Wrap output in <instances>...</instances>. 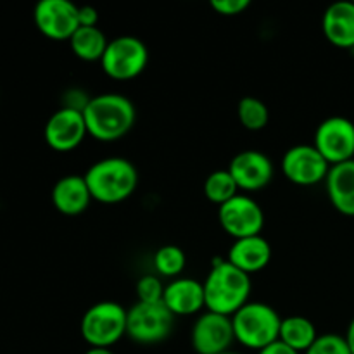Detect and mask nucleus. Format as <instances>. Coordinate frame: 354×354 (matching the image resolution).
<instances>
[{
	"instance_id": "nucleus-1",
	"label": "nucleus",
	"mask_w": 354,
	"mask_h": 354,
	"mask_svg": "<svg viewBox=\"0 0 354 354\" xmlns=\"http://www.w3.org/2000/svg\"><path fill=\"white\" fill-rule=\"evenodd\" d=\"M203 286L207 311L225 317H234L251 296V277L228 259H214Z\"/></svg>"
},
{
	"instance_id": "nucleus-2",
	"label": "nucleus",
	"mask_w": 354,
	"mask_h": 354,
	"mask_svg": "<svg viewBox=\"0 0 354 354\" xmlns=\"http://www.w3.org/2000/svg\"><path fill=\"white\" fill-rule=\"evenodd\" d=\"M88 135L100 142L123 138L133 128L137 109L128 97L121 93H100L90 99L83 109Z\"/></svg>"
},
{
	"instance_id": "nucleus-3",
	"label": "nucleus",
	"mask_w": 354,
	"mask_h": 354,
	"mask_svg": "<svg viewBox=\"0 0 354 354\" xmlns=\"http://www.w3.org/2000/svg\"><path fill=\"white\" fill-rule=\"evenodd\" d=\"M92 199L104 204H118L137 190L138 171L124 158H106L93 162L85 175Z\"/></svg>"
},
{
	"instance_id": "nucleus-4",
	"label": "nucleus",
	"mask_w": 354,
	"mask_h": 354,
	"mask_svg": "<svg viewBox=\"0 0 354 354\" xmlns=\"http://www.w3.org/2000/svg\"><path fill=\"white\" fill-rule=\"evenodd\" d=\"M235 341L254 351H261L280 337L282 318L266 303H248L232 317Z\"/></svg>"
},
{
	"instance_id": "nucleus-5",
	"label": "nucleus",
	"mask_w": 354,
	"mask_h": 354,
	"mask_svg": "<svg viewBox=\"0 0 354 354\" xmlns=\"http://www.w3.org/2000/svg\"><path fill=\"white\" fill-rule=\"evenodd\" d=\"M127 317L128 310H124L120 303L102 301L93 304L82 318L80 328L83 339L90 348L111 349V346L127 335Z\"/></svg>"
},
{
	"instance_id": "nucleus-6",
	"label": "nucleus",
	"mask_w": 354,
	"mask_h": 354,
	"mask_svg": "<svg viewBox=\"0 0 354 354\" xmlns=\"http://www.w3.org/2000/svg\"><path fill=\"white\" fill-rule=\"evenodd\" d=\"M175 315L162 303H137L128 310L127 335L138 344H158L171 334Z\"/></svg>"
},
{
	"instance_id": "nucleus-7",
	"label": "nucleus",
	"mask_w": 354,
	"mask_h": 354,
	"mask_svg": "<svg viewBox=\"0 0 354 354\" xmlns=\"http://www.w3.org/2000/svg\"><path fill=\"white\" fill-rule=\"evenodd\" d=\"M149 61V50L137 37L113 38L100 61L104 73L114 80H131L140 75Z\"/></svg>"
},
{
	"instance_id": "nucleus-8",
	"label": "nucleus",
	"mask_w": 354,
	"mask_h": 354,
	"mask_svg": "<svg viewBox=\"0 0 354 354\" xmlns=\"http://www.w3.org/2000/svg\"><path fill=\"white\" fill-rule=\"evenodd\" d=\"M218 220L221 228L235 241L261 235L265 227V213L261 206L252 197L244 194H237L234 199L221 204L218 209Z\"/></svg>"
},
{
	"instance_id": "nucleus-9",
	"label": "nucleus",
	"mask_w": 354,
	"mask_h": 354,
	"mask_svg": "<svg viewBox=\"0 0 354 354\" xmlns=\"http://www.w3.org/2000/svg\"><path fill=\"white\" fill-rule=\"evenodd\" d=\"M313 145L330 166L351 161L354 159V123L342 116L327 118L318 124Z\"/></svg>"
},
{
	"instance_id": "nucleus-10",
	"label": "nucleus",
	"mask_w": 354,
	"mask_h": 354,
	"mask_svg": "<svg viewBox=\"0 0 354 354\" xmlns=\"http://www.w3.org/2000/svg\"><path fill=\"white\" fill-rule=\"evenodd\" d=\"M282 171L289 182L311 187L327 180L330 165L315 145H294L282 158Z\"/></svg>"
},
{
	"instance_id": "nucleus-11",
	"label": "nucleus",
	"mask_w": 354,
	"mask_h": 354,
	"mask_svg": "<svg viewBox=\"0 0 354 354\" xmlns=\"http://www.w3.org/2000/svg\"><path fill=\"white\" fill-rule=\"evenodd\" d=\"M235 341L232 317L206 311L194 324L190 342L196 354H223Z\"/></svg>"
},
{
	"instance_id": "nucleus-12",
	"label": "nucleus",
	"mask_w": 354,
	"mask_h": 354,
	"mask_svg": "<svg viewBox=\"0 0 354 354\" xmlns=\"http://www.w3.org/2000/svg\"><path fill=\"white\" fill-rule=\"evenodd\" d=\"M78 9L69 0H40L35 6V24L47 38L69 40L80 28Z\"/></svg>"
},
{
	"instance_id": "nucleus-13",
	"label": "nucleus",
	"mask_w": 354,
	"mask_h": 354,
	"mask_svg": "<svg viewBox=\"0 0 354 354\" xmlns=\"http://www.w3.org/2000/svg\"><path fill=\"white\" fill-rule=\"evenodd\" d=\"M86 123L82 111L61 107L48 118L45 124V140L54 151L68 152L78 147L85 140Z\"/></svg>"
},
{
	"instance_id": "nucleus-14",
	"label": "nucleus",
	"mask_w": 354,
	"mask_h": 354,
	"mask_svg": "<svg viewBox=\"0 0 354 354\" xmlns=\"http://www.w3.org/2000/svg\"><path fill=\"white\" fill-rule=\"evenodd\" d=\"M228 171L234 176L239 190H261L272 182L273 165L261 151H242L234 156L228 165Z\"/></svg>"
},
{
	"instance_id": "nucleus-15",
	"label": "nucleus",
	"mask_w": 354,
	"mask_h": 354,
	"mask_svg": "<svg viewBox=\"0 0 354 354\" xmlns=\"http://www.w3.org/2000/svg\"><path fill=\"white\" fill-rule=\"evenodd\" d=\"M162 303L175 317L196 315L206 306L204 286L194 279H175L165 287Z\"/></svg>"
},
{
	"instance_id": "nucleus-16",
	"label": "nucleus",
	"mask_w": 354,
	"mask_h": 354,
	"mask_svg": "<svg viewBox=\"0 0 354 354\" xmlns=\"http://www.w3.org/2000/svg\"><path fill=\"white\" fill-rule=\"evenodd\" d=\"M325 38L339 48H354V2L341 0L327 7L322 19Z\"/></svg>"
},
{
	"instance_id": "nucleus-17",
	"label": "nucleus",
	"mask_w": 354,
	"mask_h": 354,
	"mask_svg": "<svg viewBox=\"0 0 354 354\" xmlns=\"http://www.w3.org/2000/svg\"><path fill=\"white\" fill-rule=\"evenodd\" d=\"M92 201L85 176L68 175L57 180L52 189V203L59 213L66 216H76L88 207Z\"/></svg>"
},
{
	"instance_id": "nucleus-18",
	"label": "nucleus",
	"mask_w": 354,
	"mask_h": 354,
	"mask_svg": "<svg viewBox=\"0 0 354 354\" xmlns=\"http://www.w3.org/2000/svg\"><path fill=\"white\" fill-rule=\"evenodd\" d=\"M227 259L235 268L251 275V273H256L268 266L270 259H272V245L261 235L237 239L230 245Z\"/></svg>"
},
{
	"instance_id": "nucleus-19",
	"label": "nucleus",
	"mask_w": 354,
	"mask_h": 354,
	"mask_svg": "<svg viewBox=\"0 0 354 354\" xmlns=\"http://www.w3.org/2000/svg\"><path fill=\"white\" fill-rule=\"evenodd\" d=\"M325 185L332 206L346 216H354V159L330 166Z\"/></svg>"
},
{
	"instance_id": "nucleus-20",
	"label": "nucleus",
	"mask_w": 354,
	"mask_h": 354,
	"mask_svg": "<svg viewBox=\"0 0 354 354\" xmlns=\"http://www.w3.org/2000/svg\"><path fill=\"white\" fill-rule=\"evenodd\" d=\"M318 339L317 327L313 322L306 317H287L282 318L280 325V337L283 344L292 348L297 353H306L313 346V342Z\"/></svg>"
},
{
	"instance_id": "nucleus-21",
	"label": "nucleus",
	"mask_w": 354,
	"mask_h": 354,
	"mask_svg": "<svg viewBox=\"0 0 354 354\" xmlns=\"http://www.w3.org/2000/svg\"><path fill=\"white\" fill-rule=\"evenodd\" d=\"M69 45H71V50L75 52L76 57L82 59V61L93 62L102 61L109 40L100 28L80 26L75 31V35L69 38Z\"/></svg>"
},
{
	"instance_id": "nucleus-22",
	"label": "nucleus",
	"mask_w": 354,
	"mask_h": 354,
	"mask_svg": "<svg viewBox=\"0 0 354 354\" xmlns=\"http://www.w3.org/2000/svg\"><path fill=\"white\" fill-rule=\"evenodd\" d=\"M204 194L211 203L221 206L237 196L239 187L228 169H216L204 182Z\"/></svg>"
},
{
	"instance_id": "nucleus-23",
	"label": "nucleus",
	"mask_w": 354,
	"mask_h": 354,
	"mask_svg": "<svg viewBox=\"0 0 354 354\" xmlns=\"http://www.w3.org/2000/svg\"><path fill=\"white\" fill-rule=\"evenodd\" d=\"M237 114L242 127L251 131L263 130L270 120L266 104L263 100L256 99V97H242L237 107Z\"/></svg>"
},
{
	"instance_id": "nucleus-24",
	"label": "nucleus",
	"mask_w": 354,
	"mask_h": 354,
	"mask_svg": "<svg viewBox=\"0 0 354 354\" xmlns=\"http://www.w3.org/2000/svg\"><path fill=\"white\" fill-rule=\"evenodd\" d=\"M185 252L178 245H162L154 254L156 272L162 277H178L185 268Z\"/></svg>"
},
{
	"instance_id": "nucleus-25",
	"label": "nucleus",
	"mask_w": 354,
	"mask_h": 354,
	"mask_svg": "<svg viewBox=\"0 0 354 354\" xmlns=\"http://www.w3.org/2000/svg\"><path fill=\"white\" fill-rule=\"evenodd\" d=\"M304 354H353L349 349L346 337L339 334L318 335L310 349Z\"/></svg>"
},
{
	"instance_id": "nucleus-26",
	"label": "nucleus",
	"mask_w": 354,
	"mask_h": 354,
	"mask_svg": "<svg viewBox=\"0 0 354 354\" xmlns=\"http://www.w3.org/2000/svg\"><path fill=\"white\" fill-rule=\"evenodd\" d=\"M165 287L159 277L144 275L137 282L138 303H161L165 296Z\"/></svg>"
},
{
	"instance_id": "nucleus-27",
	"label": "nucleus",
	"mask_w": 354,
	"mask_h": 354,
	"mask_svg": "<svg viewBox=\"0 0 354 354\" xmlns=\"http://www.w3.org/2000/svg\"><path fill=\"white\" fill-rule=\"evenodd\" d=\"M249 6H251L249 0H211V7L214 9V12L221 14V16H237L249 9Z\"/></svg>"
},
{
	"instance_id": "nucleus-28",
	"label": "nucleus",
	"mask_w": 354,
	"mask_h": 354,
	"mask_svg": "<svg viewBox=\"0 0 354 354\" xmlns=\"http://www.w3.org/2000/svg\"><path fill=\"white\" fill-rule=\"evenodd\" d=\"M78 19H80V26H85V28L97 26V23H99V12H97L95 7L82 6L78 9Z\"/></svg>"
},
{
	"instance_id": "nucleus-29",
	"label": "nucleus",
	"mask_w": 354,
	"mask_h": 354,
	"mask_svg": "<svg viewBox=\"0 0 354 354\" xmlns=\"http://www.w3.org/2000/svg\"><path fill=\"white\" fill-rule=\"evenodd\" d=\"M258 354H299L297 351H294L292 348H289L287 344H283L282 341H277L273 344L266 346L265 349L258 351Z\"/></svg>"
},
{
	"instance_id": "nucleus-30",
	"label": "nucleus",
	"mask_w": 354,
	"mask_h": 354,
	"mask_svg": "<svg viewBox=\"0 0 354 354\" xmlns=\"http://www.w3.org/2000/svg\"><path fill=\"white\" fill-rule=\"evenodd\" d=\"M344 337H346V341H348L349 349H351V353L354 354V318L351 320V324H349L348 332H346Z\"/></svg>"
},
{
	"instance_id": "nucleus-31",
	"label": "nucleus",
	"mask_w": 354,
	"mask_h": 354,
	"mask_svg": "<svg viewBox=\"0 0 354 354\" xmlns=\"http://www.w3.org/2000/svg\"><path fill=\"white\" fill-rule=\"evenodd\" d=\"M85 354H114V353L111 351V349H106V348H90Z\"/></svg>"
},
{
	"instance_id": "nucleus-32",
	"label": "nucleus",
	"mask_w": 354,
	"mask_h": 354,
	"mask_svg": "<svg viewBox=\"0 0 354 354\" xmlns=\"http://www.w3.org/2000/svg\"><path fill=\"white\" fill-rule=\"evenodd\" d=\"M223 354H239V353H232V351H228V353H223Z\"/></svg>"
}]
</instances>
